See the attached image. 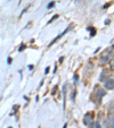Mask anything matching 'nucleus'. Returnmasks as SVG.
I'll list each match as a JSON object with an SVG mask.
<instances>
[{
  "mask_svg": "<svg viewBox=\"0 0 114 128\" xmlns=\"http://www.w3.org/2000/svg\"><path fill=\"white\" fill-rule=\"evenodd\" d=\"M112 53H113V46H109V48H107L106 50L103 52L102 57H100V62H107L108 61V59L111 58Z\"/></svg>",
  "mask_w": 114,
  "mask_h": 128,
  "instance_id": "nucleus-1",
  "label": "nucleus"
},
{
  "mask_svg": "<svg viewBox=\"0 0 114 128\" xmlns=\"http://www.w3.org/2000/svg\"><path fill=\"white\" fill-rule=\"evenodd\" d=\"M104 86H105V88H107V90H114V80H112V78L106 80L104 83Z\"/></svg>",
  "mask_w": 114,
  "mask_h": 128,
  "instance_id": "nucleus-2",
  "label": "nucleus"
},
{
  "mask_svg": "<svg viewBox=\"0 0 114 128\" xmlns=\"http://www.w3.org/2000/svg\"><path fill=\"white\" fill-rule=\"evenodd\" d=\"M92 119H94V116H92V114H87L85 116V124L86 125H90V124L92 122Z\"/></svg>",
  "mask_w": 114,
  "mask_h": 128,
  "instance_id": "nucleus-3",
  "label": "nucleus"
},
{
  "mask_svg": "<svg viewBox=\"0 0 114 128\" xmlns=\"http://www.w3.org/2000/svg\"><path fill=\"white\" fill-rule=\"evenodd\" d=\"M107 122H108V126L111 128H114V114H111L108 116V119H107Z\"/></svg>",
  "mask_w": 114,
  "mask_h": 128,
  "instance_id": "nucleus-4",
  "label": "nucleus"
},
{
  "mask_svg": "<svg viewBox=\"0 0 114 128\" xmlns=\"http://www.w3.org/2000/svg\"><path fill=\"white\" fill-rule=\"evenodd\" d=\"M97 96H98V100L102 99L103 95H105V92H104V90H100V88H97Z\"/></svg>",
  "mask_w": 114,
  "mask_h": 128,
  "instance_id": "nucleus-5",
  "label": "nucleus"
},
{
  "mask_svg": "<svg viewBox=\"0 0 114 128\" xmlns=\"http://www.w3.org/2000/svg\"><path fill=\"white\" fill-rule=\"evenodd\" d=\"M109 68H111V69H114V57L111 59V61H109Z\"/></svg>",
  "mask_w": 114,
  "mask_h": 128,
  "instance_id": "nucleus-6",
  "label": "nucleus"
},
{
  "mask_svg": "<svg viewBox=\"0 0 114 128\" xmlns=\"http://www.w3.org/2000/svg\"><path fill=\"white\" fill-rule=\"evenodd\" d=\"M94 127H95V128H100V126H99V124H96Z\"/></svg>",
  "mask_w": 114,
  "mask_h": 128,
  "instance_id": "nucleus-7",
  "label": "nucleus"
},
{
  "mask_svg": "<svg viewBox=\"0 0 114 128\" xmlns=\"http://www.w3.org/2000/svg\"><path fill=\"white\" fill-rule=\"evenodd\" d=\"M53 6H54V2H53V4H49V5H48V8H50V7H53Z\"/></svg>",
  "mask_w": 114,
  "mask_h": 128,
  "instance_id": "nucleus-8",
  "label": "nucleus"
},
{
  "mask_svg": "<svg viewBox=\"0 0 114 128\" xmlns=\"http://www.w3.org/2000/svg\"><path fill=\"white\" fill-rule=\"evenodd\" d=\"M48 70H49V67H47V68H46V70H45V72L47 74V72H48Z\"/></svg>",
  "mask_w": 114,
  "mask_h": 128,
  "instance_id": "nucleus-9",
  "label": "nucleus"
},
{
  "mask_svg": "<svg viewBox=\"0 0 114 128\" xmlns=\"http://www.w3.org/2000/svg\"><path fill=\"white\" fill-rule=\"evenodd\" d=\"M64 128H66V125H64Z\"/></svg>",
  "mask_w": 114,
  "mask_h": 128,
  "instance_id": "nucleus-10",
  "label": "nucleus"
}]
</instances>
